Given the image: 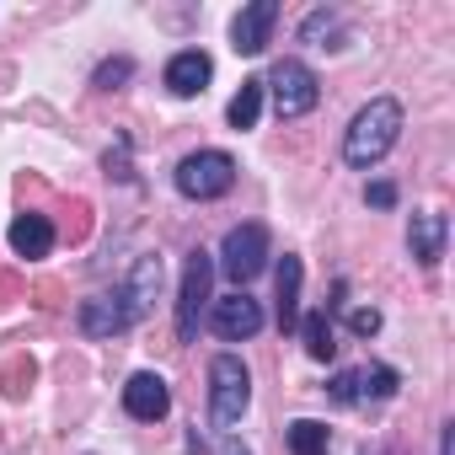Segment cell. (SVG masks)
Listing matches in <instances>:
<instances>
[{
    "instance_id": "obj_1",
    "label": "cell",
    "mask_w": 455,
    "mask_h": 455,
    "mask_svg": "<svg viewBox=\"0 0 455 455\" xmlns=\"http://www.w3.org/2000/svg\"><path fill=\"white\" fill-rule=\"evenodd\" d=\"M396 134H402V102L396 97H375L370 108L354 113V124L343 134V161L348 166H375V161H386Z\"/></svg>"
},
{
    "instance_id": "obj_2",
    "label": "cell",
    "mask_w": 455,
    "mask_h": 455,
    "mask_svg": "<svg viewBox=\"0 0 455 455\" xmlns=\"http://www.w3.org/2000/svg\"><path fill=\"white\" fill-rule=\"evenodd\" d=\"M247 402H252V370L236 354H220L209 364V418L220 428H231V423H242Z\"/></svg>"
},
{
    "instance_id": "obj_3",
    "label": "cell",
    "mask_w": 455,
    "mask_h": 455,
    "mask_svg": "<svg viewBox=\"0 0 455 455\" xmlns=\"http://www.w3.org/2000/svg\"><path fill=\"white\" fill-rule=\"evenodd\" d=\"M231 182H236V161L225 156V150H193V156L177 161V193L182 198L209 204V198L231 193Z\"/></svg>"
},
{
    "instance_id": "obj_4",
    "label": "cell",
    "mask_w": 455,
    "mask_h": 455,
    "mask_svg": "<svg viewBox=\"0 0 455 455\" xmlns=\"http://www.w3.org/2000/svg\"><path fill=\"white\" fill-rule=\"evenodd\" d=\"M209 279H214V258L204 247H193L182 263V290H177V343L198 338V316L209 306Z\"/></svg>"
},
{
    "instance_id": "obj_5",
    "label": "cell",
    "mask_w": 455,
    "mask_h": 455,
    "mask_svg": "<svg viewBox=\"0 0 455 455\" xmlns=\"http://www.w3.org/2000/svg\"><path fill=\"white\" fill-rule=\"evenodd\" d=\"M402 386V375L391 364H364V370H338L327 380V396L343 407H370V402H391Z\"/></svg>"
},
{
    "instance_id": "obj_6",
    "label": "cell",
    "mask_w": 455,
    "mask_h": 455,
    "mask_svg": "<svg viewBox=\"0 0 455 455\" xmlns=\"http://www.w3.org/2000/svg\"><path fill=\"white\" fill-rule=\"evenodd\" d=\"M220 268H225V279L252 284L268 268V231L263 225H236V231L220 242Z\"/></svg>"
},
{
    "instance_id": "obj_7",
    "label": "cell",
    "mask_w": 455,
    "mask_h": 455,
    "mask_svg": "<svg viewBox=\"0 0 455 455\" xmlns=\"http://www.w3.org/2000/svg\"><path fill=\"white\" fill-rule=\"evenodd\" d=\"M263 92H274L279 118H300V113H311V108H316V97H322V92H316L311 65H300V60H279V65L268 70Z\"/></svg>"
},
{
    "instance_id": "obj_8",
    "label": "cell",
    "mask_w": 455,
    "mask_h": 455,
    "mask_svg": "<svg viewBox=\"0 0 455 455\" xmlns=\"http://www.w3.org/2000/svg\"><path fill=\"white\" fill-rule=\"evenodd\" d=\"M134 322H140V316H134V306H129L124 290L92 295V300H81V311H76V327H81L86 338H124Z\"/></svg>"
},
{
    "instance_id": "obj_9",
    "label": "cell",
    "mask_w": 455,
    "mask_h": 455,
    "mask_svg": "<svg viewBox=\"0 0 455 455\" xmlns=\"http://www.w3.org/2000/svg\"><path fill=\"white\" fill-rule=\"evenodd\" d=\"M209 327L225 338V343H242V338H258L263 332V306L247 295V290H236V295H225V300H214V311H209Z\"/></svg>"
},
{
    "instance_id": "obj_10",
    "label": "cell",
    "mask_w": 455,
    "mask_h": 455,
    "mask_svg": "<svg viewBox=\"0 0 455 455\" xmlns=\"http://www.w3.org/2000/svg\"><path fill=\"white\" fill-rule=\"evenodd\" d=\"M124 412L140 418V423H161V418L172 412V386H166L156 370L129 375V386H124Z\"/></svg>"
},
{
    "instance_id": "obj_11",
    "label": "cell",
    "mask_w": 455,
    "mask_h": 455,
    "mask_svg": "<svg viewBox=\"0 0 455 455\" xmlns=\"http://www.w3.org/2000/svg\"><path fill=\"white\" fill-rule=\"evenodd\" d=\"M274 22H279V6H274V0H252V6H242L236 22H231V44H236V54H263Z\"/></svg>"
},
{
    "instance_id": "obj_12",
    "label": "cell",
    "mask_w": 455,
    "mask_h": 455,
    "mask_svg": "<svg viewBox=\"0 0 455 455\" xmlns=\"http://www.w3.org/2000/svg\"><path fill=\"white\" fill-rule=\"evenodd\" d=\"M54 242H60V231H54V220H49V214L28 209V214L12 220V252H17V258H49Z\"/></svg>"
},
{
    "instance_id": "obj_13",
    "label": "cell",
    "mask_w": 455,
    "mask_h": 455,
    "mask_svg": "<svg viewBox=\"0 0 455 455\" xmlns=\"http://www.w3.org/2000/svg\"><path fill=\"white\" fill-rule=\"evenodd\" d=\"M444 242H450V220L444 214H412V231H407V247H412V258L423 263V268H439V258H444Z\"/></svg>"
},
{
    "instance_id": "obj_14",
    "label": "cell",
    "mask_w": 455,
    "mask_h": 455,
    "mask_svg": "<svg viewBox=\"0 0 455 455\" xmlns=\"http://www.w3.org/2000/svg\"><path fill=\"white\" fill-rule=\"evenodd\" d=\"M209 76H214V65H209L204 49H182V54H172V65H166V86H172L177 97H198V92L209 86Z\"/></svg>"
},
{
    "instance_id": "obj_15",
    "label": "cell",
    "mask_w": 455,
    "mask_h": 455,
    "mask_svg": "<svg viewBox=\"0 0 455 455\" xmlns=\"http://www.w3.org/2000/svg\"><path fill=\"white\" fill-rule=\"evenodd\" d=\"M161 258L156 252H145V258H134V268H129V279H124V295H129V306H134V316H150V306H156V295H161Z\"/></svg>"
},
{
    "instance_id": "obj_16",
    "label": "cell",
    "mask_w": 455,
    "mask_h": 455,
    "mask_svg": "<svg viewBox=\"0 0 455 455\" xmlns=\"http://www.w3.org/2000/svg\"><path fill=\"white\" fill-rule=\"evenodd\" d=\"M300 279H306L300 258L284 252V263H279V327H284V332L300 327Z\"/></svg>"
},
{
    "instance_id": "obj_17",
    "label": "cell",
    "mask_w": 455,
    "mask_h": 455,
    "mask_svg": "<svg viewBox=\"0 0 455 455\" xmlns=\"http://www.w3.org/2000/svg\"><path fill=\"white\" fill-rule=\"evenodd\" d=\"M284 444H290V455H327L332 450V428L316 423V418H295L284 428Z\"/></svg>"
},
{
    "instance_id": "obj_18",
    "label": "cell",
    "mask_w": 455,
    "mask_h": 455,
    "mask_svg": "<svg viewBox=\"0 0 455 455\" xmlns=\"http://www.w3.org/2000/svg\"><path fill=\"white\" fill-rule=\"evenodd\" d=\"M231 129H258V118H263V76H247L242 81V92L231 97Z\"/></svg>"
},
{
    "instance_id": "obj_19",
    "label": "cell",
    "mask_w": 455,
    "mask_h": 455,
    "mask_svg": "<svg viewBox=\"0 0 455 455\" xmlns=\"http://www.w3.org/2000/svg\"><path fill=\"white\" fill-rule=\"evenodd\" d=\"M300 338H306V354H311V359H322V364L338 354V338H332L327 311H306V316H300Z\"/></svg>"
},
{
    "instance_id": "obj_20",
    "label": "cell",
    "mask_w": 455,
    "mask_h": 455,
    "mask_svg": "<svg viewBox=\"0 0 455 455\" xmlns=\"http://www.w3.org/2000/svg\"><path fill=\"white\" fill-rule=\"evenodd\" d=\"M33 380H38V359H33V354H12L6 370H0V391H6L12 402H28Z\"/></svg>"
},
{
    "instance_id": "obj_21",
    "label": "cell",
    "mask_w": 455,
    "mask_h": 455,
    "mask_svg": "<svg viewBox=\"0 0 455 455\" xmlns=\"http://www.w3.org/2000/svg\"><path fill=\"white\" fill-rule=\"evenodd\" d=\"M338 33H343L338 12H311V17L300 22V44H316V49H322V38H338Z\"/></svg>"
},
{
    "instance_id": "obj_22",
    "label": "cell",
    "mask_w": 455,
    "mask_h": 455,
    "mask_svg": "<svg viewBox=\"0 0 455 455\" xmlns=\"http://www.w3.org/2000/svg\"><path fill=\"white\" fill-rule=\"evenodd\" d=\"M129 76H134V65H129V60H102V65H97V76H92V86H97V92H118Z\"/></svg>"
},
{
    "instance_id": "obj_23",
    "label": "cell",
    "mask_w": 455,
    "mask_h": 455,
    "mask_svg": "<svg viewBox=\"0 0 455 455\" xmlns=\"http://www.w3.org/2000/svg\"><path fill=\"white\" fill-rule=\"evenodd\" d=\"M348 332H354V338H375V332H380V311H375V306H354V311H348Z\"/></svg>"
},
{
    "instance_id": "obj_24",
    "label": "cell",
    "mask_w": 455,
    "mask_h": 455,
    "mask_svg": "<svg viewBox=\"0 0 455 455\" xmlns=\"http://www.w3.org/2000/svg\"><path fill=\"white\" fill-rule=\"evenodd\" d=\"M86 231H92V204L70 198V242H86Z\"/></svg>"
},
{
    "instance_id": "obj_25",
    "label": "cell",
    "mask_w": 455,
    "mask_h": 455,
    "mask_svg": "<svg viewBox=\"0 0 455 455\" xmlns=\"http://www.w3.org/2000/svg\"><path fill=\"white\" fill-rule=\"evenodd\" d=\"M102 166H108V177L129 182V177H134V172H129V140H118V150H108V161H102Z\"/></svg>"
},
{
    "instance_id": "obj_26",
    "label": "cell",
    "mask_w": 455,
    "mask_h": 455,
    "mask_svg": "<svg viewBox=\"0 0 455 455\" xmlns=\"http://www.w3.org/2000/svg\"><path fill=\"white\" fill-rule=\"evenodd\" d=\"M17 300H28V284H22L17 274H0V311L17 306Z\"/></svg>"
},
{
    "instance_id": "obj_27",
    "label": "cell",
    "mask_w": 455,
    "mask_h": 455,
    "mask_svg": "<svg viewBox=\"0 0 455 455\" xmlns=\"http://www.w3.org/2000/svg\"><path fill=\"white\" fill-rule=\"evenodd\" d=\"M33 300H38V311H60V284H54V279H44V284L33 290Z\"/></svg>"
},
{
    "instance_id": "obj_28",
    "label": "cell",
    "mask_w": 455,
    "mask_h": 455,
    "mask_svg": "<svg viewBox=\"0 0 455 455\" xmlns=\"http://www.w3.org/2000/svg\"><path fill=\"white\" fill-rule=\"evenodd\" d=\"M364 198H370L375 209H391V204H396V188H391V182H370V193H364Z\"/></svg>"
},
{
    "instance_id": "obj_29",
    "label": "cell",
    "mask_w": 455,
    "mask_h": 455,
    "mask_svg": "<svg viewBox=\"0 0 455 455\" xmlns=\"http://www.w3.org/2000/svg\"><path fill=\"white\" fill-rule=\"evenodd\" d=\"M439 455H455V423L439 428Z\"/></svg>"
}]
</instances>
